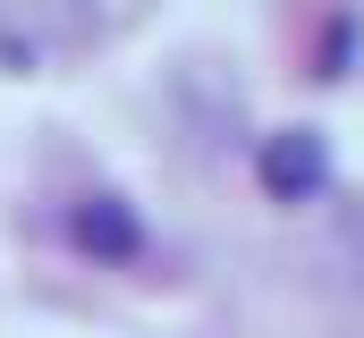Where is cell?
Masks as SVG:
<instances>
[{
    "mask_svg": "<svg viewBox=\"0 0 364 338\" xmlns=\"http://www.w3.org/2000/svg\"><path fill=\"white\" fill-rule=\"evenodd\" d=\"M93 34V0H0V60L43 68Z\"/></svg>",
    "mask_w": 364,
    "mask_h": 338,
    "instance_id": "obj_1",
    "label": "cell"
},
{
    "mask_svg": "<svg viewBox=\"0 0 364 338\" xmlns=\"http://www.w3.org/2000/svg\"><path fill=\"white\" fill-rule=\"evenodd\" d=\"M263 186H272L279 203H305V195L322 186V144H314L305 127L272 136V144H263Z\"/></svg>",
    "mask_w": 364,
    "mask_h": 338,
    "instance_id": "obj_2",
    "label": "cell"
},
{
    "mask_svg": "<svg viewBox=\"0 0 364 338\" xmlns=\"http://www.w3.org/2000/svg\"><path fill=\"white\" fill-rule=\"evenodd\" d=\"M68 237H77L85 254H102V262H136V246H144V229H136L110 195H93V203L68 212Z\"/></svg>",
    "mask_w": 364,
    "mask_h": 338,
    "instance_id": "obj_3",
    "label": "cell"
}]
</instances>
